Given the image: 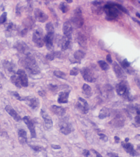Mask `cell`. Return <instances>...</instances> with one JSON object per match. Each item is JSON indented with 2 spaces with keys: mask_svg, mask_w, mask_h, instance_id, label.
I'll return each mask as SVG.
<instances>
[{
  "mask_svg": "<svg viewBox=\"0 0 140 157\" xmlns=\"http://www.w3.org/2000/svg\"><path fill=\"white\" fill-rule=\"evenodd\" d=\"M70 92V91H67L60 92L58 95V102L60 104H65L68 102V99Z\"/></svg>",
  "mask_w": 140,
  "mask_h": 157,
  "instance_id": "cell-18",
  "label": "cell"
},
{
  "mask_svg": "<svg viewBox=\"0 0 140 157\" xmlns=\"http://www.w3.org/2000/svg\"><path fill=\"white\" fill-rule=\"evenodd\" d=\"M113 70L117 77L121 80H125L126 78L125 73L123 69L117 62H115L113 64Z\"/></svg>",
  "mask_w": 140,
  "mask_h": 157,
  "instance_id": "cell-10",
  "label": "cell"
},
{
  "mask_svg": "<svg viewBox=\"0 0 140 157\" xmlns=\"http://www.w3.org/2000/svg\"><path fill=\"white\" fill-rule=\"evenodd\" d=\"M80 73L85 81L88 82H95L96 81V76L94 71L88 67H83L80 70Z\"/></svg>",
  "mask_w": 140,
  "mask_h": 157,
  "instance_id": "cell-5",
  "label": "cell"
},
{
  "mask_svg": "<svg viewBox=\"0 0 140 157\" xmlns=\"http://www.w3.org/2000/svg\"><path fill=\"white\" fill-rule=\"evenodd\" d=\"M17 75L19 79L22 87H27L28 85V78L25 71L24 70L19 69L17 72Z\"/></svg>",
  "mask_w": 140,
  "mask_h": 157,
  "instance_id": "cell-9",
  "label": "cell"
},
{
  "mask_svg": "<svg viewBox=\"0 0 140 157\" xmlns=\"http://www.w3.org/2000/svg\"><path fill=\"white\" fill-rule=\"evenodd\" d=\"M35 18L40 23H45L48 19V16L42 10L37 8L34 11Z\"/></svg>",
  "mask_w": 140,
  "mask_h": 157,
  "instance_id": "cell-11",
  "label": "cell"
},
{
  "mask_svg": "<svg viewBox=\"0 0 140 157\" xmlns=\"http://www.w3.org/2000/svg\"><path fill=\"white\" fill-rule=\"evenodd\" d=\"M83 155L85 157H93L92 156L90 153V151L87 150H85L83 151Z\"/></svg>",
  "mask_w": 140,
  "mask_h": 157,
  "instance_id": "cell-45",
  "label": "cell"
},
{
  "mask_svg": "<svg viewBox=\"0 0 140 157\" xmlns=\"http://www.w3.org/2000/svg\"><path fill=\"white\" fill-rule=\"evenodd\" d=\"M79 72V69L77 67H74L72 70L70 71V74L72 76H77Z\"/></svg>",
  "mask_w": 140,
  "mask_h": 157,
  "instance_id": "cell-39",
  "label": "cell"
},
{
  "mask_svg": "<svg viewBox=\"0 0 140 157\" xmlns=\"http://www.w3.org/2000/svg\"><path fill=\"white\" fill-rule=\"evenodd\" d=\"M140 116H138H138H136V117H135V121H136V123L139 125H139H140Z\"/></svg>",
  "mask_w": 140,
  "mask_h": 157,
  "instance_id": "cell-48",
  "label": "cell"
},
{
  "mask_svg": "<svg viewBox=\"0 0 140 157\" xmlns=\"http://www.w3.org/2000/svg\"><path fill=\"white\" fill-rule=\"evenodd\" d=\"M136 16H137V17H139V18H140V13H139V12H136Z\"/></svg>",
  "mask_w": 140,
  "mask_h": 157,
  "instance_id": "cell-57",
  "label": "cell"
},
{
  "mask_svg": "<svg viewBox=\"0 0 140 157\" xmlns=\"http://www.w3.org/2000/svg\"><path fill=\"white\" fill-rule=\"evenodd\" d=\"M23 119L30 130V132L31 133V137L35 138L37 137V134H36V131L35 129V124L34 121L28 116H25Z\"/></svg>",
  "mask_w": 140,
  "mask_h": 157,
  "instance_id": "cell-8",
  "label": "cell"
},
{
  "mask_svg": "<svg viewBox=\"0 0 140 157\" xmlns=\"http://www.w3.org/2000/svg\"><path fill=\"white\" fill-rule=\"evenodd\" d=\"M77 41L79 44L83 48H85L87 45V39L84 35L81 33H79L77 37Z\"/></svg>",
  "mask_w": 140,
  "mask_h": 157,
  "instance_id": "cell-26",
  "label": "cell"
},
{
  "mask_svg": "<svg viewBox=\"0 0 140 157\" xmlns=\"http://www.w3.org/2000/svg\"><path fill=\"white\" fill-rule=\"evenodd\" d=\"M51 146H52V148H53L54 149H55V150L60 149L61 148V147L59 145H55V144H52Z\"/></svg>",
  "mask_w": 140,
  "mask_h": 157,
  "instance_id": "cell-52",
  "label": "cell"
},
{
  "mask_svg": "<svg viewBox=\"0 0 140 157\" xmlns=\"http://www.w3.org/2000/svg\"><path fill=\"white\" fill-rule=\"evenodd\" d=\"M7 13L6 12H4L2 14L0 17V24H3L6 22L7 19Z\"/></svg>",
  "mask_w": 140,
  "mask_h": 157,
  "instance_id": "cell-40",
  "label": "cell"
},
{
  "mask_svg": "<svg viewBox=\"0 0 140 157\" xmlns=\"http://www.w3.org/2000/svg\"><path fill=\"white\" fill-rule=\"evenodd\" d=\"M92 9L93 12L97 15L101 14L103 13L104 11L103 7L101 6V5H93Z\"/></svg>",
  "mask_w": 140,
  "mask_h": 157,
  "instance_id": "cell-31",
  "label": "cell"
},
{
  "mask_svg": "<svg viewBox=\"0 0 140 157\" xmlns=\"http://www.w3.org/2000/svg\"><path fill=\"white\" fill-rule=\"evenodd\" d=\"M135 81L136 82V85H138L139 88H140V79H139V78H135Z\"/></svg>",
  "mask_w": 140,
  "mask_h": 157,
  "instance_id": "cell-54",
  "label": "cell"
},
{
  "mask_svg": "<svg viewBox=\"0 0 140 157\" xmlns=\"http://www.w3.org/2000/svg\"><path fill=\"white\" fill-rule=\"evenodd\" d=\"M71 39H69L68 38L65 37H62V39H60L59 41V44H60L62 51H65L67 49H68L69 48L70 44Z\"/></svg>",
  "mask_w": 140,
  "mask_h": 157,
  "instance_id": "cell-20",
  "label": "cell"
},
{
  "mask_svg": "<svg viewBox=\"0 0 140 157\" xmlns=\"http://www.w3.org/2000/svg\"><path fill=\"white\" fill-rule=\"evenodd\" d=\"M1 85L0 84V89H1Z\"/></svg>",
  "mask_w": 140,
  "mask_h": 157,
  "instance_id": "cell-60",
  "label": "cell"
},
{
  "mask_svg": "<svg viewBox=\"0 0 140 157\" xmlns=\"http://www.w3.org/2000/svg\"><path fill=\"white\" fill-rule=\"evenodd\" d=\"M63 33L65 37L71 39H72V34L73 32V27L71 23L69 21H66L63 23L62 28Z\"/></svg>",
  "mask_w": 140,
  "mask_h": 157,
  "instance_id": "cell-12",
  "label": "cell"
},
{
  "mask_svg": "<svg viewBox=\"0 0 140 157\" xmlns=\"http://www.w3.org/2000/svg\"><path fill=\"white\" fill-rule=\"evenodd\" d=\"M71 21L74 26L78 28H80L83 25L84 19L83 17L82 10L80 8H77L75 10Z\"/></svg>",
  "mask_w": 140,
  "mask_h": 157,
  "instance_id": "cell-4",
  "label": "cell"
},
{
  "mask_svg": "<svg viewBox=\"0 0 140 157\" xmlns=\"http://www.w3.org/2000/svg\"><path fill=\"white\" fill-rule=\"evenodd\" d=\"M98 64L102 70H104V71H108L110 68L108 64H107V63L103 60L98 61Z\"/></svg>",
  "mask_w": 140,
  "mask_h": 157,
  "instance_id": "cell-33",
  "label": "cell"
},
{
  "mask_svg": "<svg viewBox=\"0 0 140 157\" xmlns=\"http://www.w3.org/2000/svg\"><path fill=\"white\" fill-rule=\"evenodd\" d=\"M99 45L100 46V48H101V49H103L104 47V43L103 41L102 40H99Z\"/></svg>",
  "mask_w": 140,
  "mask_h": 157,
  "instance_id": "cell-47",
  "label": "cell"
},
{
  "mask_svg": "<svg viewBox=\"0 0 140 157\" xmlns=\"http://www.w3.org/2000/svg\"><path fill=\"white\" fill-rule=\"evenodd\" d=\"M44 37L43 31L42 28H37L33 33V41L39 48H42L44 45Z\"/></svg>",
  "mask_w": 140,
  "mask_h": 157,
  "instance_id": "cell-6",
  "label": "cell"
},
{
  "mask_svg": "<svg viewBox=\"0 0 140 157\" xmlns=\"http://www.w3.org/2000/svg\"><path fill=\"white\" fill-rule=\"evenodd\" d=\"M83 93L84 95L86 96H88V97L91 96L92 95V89L90 85H88L87 84H84L83 85Z\"/></svg>",
  "mask_w": 140,
  "mask_h": 157,
  "instance_id": "cell-30",
  "label": "cell"
},
{
  "mask_svg": "<svg viewBox=\"0 0 140 157\" xmlns=\"http://www.w3.org/2000/svg\"><path fill=\"white\" fill-rule=\"evenodd\" d=\"M122 146H123L125 151H126L127 153H129L132 156H136L139 155V153H137L134 148V146L132 144L127 142H122Z\"/></svg>",
  "mask_w": 140,
  "mask_h": 157,
  "instance_id": "cell-15",
  "label": "cell"
},
{
  "mask_svg": "<svg viewBox=\"0 0 140 157\" xmlns=\"http://www.w3.org/2000/svg\"><path fill=\"white\" fill-rule=\"evenodd\" d=\"M51 110L55 114L58 116L62 117L65 115V110L62 106H57L55 105H52L51 107Z\"/></svg>",
  "mask_w": 140,
  "mask_h": 157,
  "instance_id": "cell-21",
  "label": "cell"
},
{
  "mask_svg": "<svg viewBox=\"0 0 140 157\" xmlns=\"http://www.w3.org/2000/svg\"><path fill=\"white\" fill-rule=\"evenodd\" d=\"M10 80L11 81L12 83L16 85V87H19V88H21L22 87L21 83L19 82V79L18 78L17 75H14L12 76Z\"/></svg>",
  "mask_w": 140,
  "mask_h": 157,
  "instance_id": "cell-32",
  "label": "cell"
},
{
  "mask_svg": "<svg viewBox=\"0 0 140 157\" xmlns=\"http://www.w3.org/2000/svg\"><path fill=\"white\" fill-rule=\"evenodd\" d=\"M115 142L116 143H119V141H120V138L118 136H115Z\"/></svg>",
  "mask_w": 140,
  "mask_h": 157,
  "instance_id": "cell-55",
  "label": "cell"
},
{
  "mask_svg": "<svg viewBox=\"0 0 140 157\" xmlns=\"http://www.w3.org/2000/svg\"><path fill=\"white\" fill-rule=\"evenodd\" d=\"M60 125V131L63 134H69L73 131V127L72 125L67 121H62Z\"/></svg>",
  "mask_w": 140,
  "mask_h": 157,
  "instance_id": "cell-14",
  "label": "cell"
},
{
  "mask_svg": "<svg viewBox=\"0 0 140 157\" xmlns=\"http://www.w3.org/2000/svg\"><path fill=\"white\" fill-rule=\"evenodd\" d=\"M28 30L27 28H24L23 30L21 31V35L22 36H24L26 35L27 34V32H28Z\"/></svg>",
  "mask_w": 140,
  "mask_h": 157,
  "instance_id": "cell-50",
  "label": "cell"
},
{
  "mask_svg": "<svg viewBox=\"0 0 140 157\" xmlns=\"http://www.w3.org/2000/svg\"><path fill=\"white\" fill-rule=\"evenodd\" d=\"M132 19H133V21H134L135 22H136V23H138V24H139V25H140V21H138V19H136V18H134V17H132Z\"/></svg>",
  "mask_w": 140,
  "mask_h": 157,
  "instance_id": "cell-56",
  "label": "cell"
},
{
  "mask_svg": "<svg viewBox=\"0 0 140 157\" xmlns=\"http://www.w3.org/2000/svg\"><path fill=\"white\" fill-rule=\"evenodd\" d=\"M108 155L109 157H119V156L118 155V154L113 153H108Z\"/></svg>",
  "mask_w": 140,
  "mask_h": 157,
  "instance_id": "cell-49",
  "label": "cell"
},
{
  "mask_svg": "<svg viewBox=\"0 0 140 157\" xmlns=\"http://www.w3.org/2000/svg\"><path fill=\"white\" fill-rule=\"evenodd\" d=\"M28 105H29L32 109H37L39 105V99L35 97H25V100Z\"/></svg>",
  "mask_w": 140,
  "mask_h": 157,
  "instance_id": "cell-13",
  "label": "cell"
},
{
  "mask_svg": "<svg viewBox=\"0 0 140 157\" xmlns=\"http://www.w3.org/2000/svg\"><path fill=\"white\" fill-rule=\"evenodd\" d=\"M92 151H93L94 153H95V155H96V157H103L102 156V155H100V153H99L98 152L95 151V150H92Z\"/></svg>",
  "mask_w": 140,
  "mask_h": 157,
  "instance_id": "cell-53",
  "label": "cell"
},
{
  "mask_svg": "<svg viewBox=\"0 0 140 157\" xmlns=\"http://www.w3.org/2000/svg\"><path fill=\"white\" fill-rule=\"evenodd\" d=\"M61 53L60 51H56V52H51L50 53H48L47 55L46 58L47 60L49 61H53L54 60L55 58H60L61 57Z\"/></svg>",
  "mask_w": 140,
  "mask_h": 157,
  "instance_id": "cell-27",
  "label": "cell"
},
{
  "mask_svg": "<svg viewBox=\"0 0 140 157\" xmlns=\"http://www.w3.org/2000/svg\"><path fill=\"white\" fill-rule=\"evenodd\" d=\"M106 60H107L108 62L110 63V64H112V63H113V60H112V58H111V55H106Z\"/></svg>",
  "mask_w": 140,
  "mask_h": 157,
  "instance_id": "cell-46",
  "label": "cell"
},
{
  "mask_svg": "<svg viewBox=\"0 0 140 157\" xmlns=\"http://www.w3.org/2000/svg\"><path fill=\"white\" fill-rule=\"evenodd\" d=\"M111 115V112L108 108L104 107L100 110L99 114V117L100 119H104L106 117H108Z\"/></svg>",
  "mask_w": 140,
  "mask_h": 157,
  "instance_id": "cell-29",
  "label": "cell"
},
{
  "mask_svg": "<svg viewBox=\"0 0 140 157\" xmlns=\"http://www.w3.org/2000/svg\"><path fill=\"white\" fill-rule=\"evenodd\" d=\"M98 135H99V136H100V138L102 140H103V141H105V142L108 141V137L106 135L104 134L103 133H99Z\"/></svg>",
  "mask_w": 140,
  "mask_h": 157,
  "instance_id": "cell-42",
  "label": "cell"
},
{
  "mask_svg": "<svg viewBox=\"0 0 140 157\" xmlns=\"http://www.w3.org/2000/svg\"><path fill=\"white\" fill-rule=\"evenodd\" d=\"M16 48L17 49V50L21 53H25L26 51H27V49L28 48V47L27 46V45L24 43V42H19V43H17V45L16 46Z\"/></svg>",
  "mask_w": 140,
  "mask_h": 157,
  "instance_id": "cell-28",
  "label": "cell"
},
{
  "mask_svg": "<svg viewBox=\"0 0 140 157\" xmlns=\"http://www.w3.org/2000/svg\"><path fill=\"white\" fill-rule=\"evenodd\" d=\"M39 95H40V96L44 97L46 95V92L44 91H39L38 92Z\"/></svg>",
  "mask_w": 140,
  "mask_h": 157,
  "instance_id": "cell-51",
  "label": "cell"
},
{
  "mask_svg": "<svg viewBox=\"0 0 140 157\" xmlns=\"http://www.w3.org/2000/svg\"><path fill=\"white\" fill-rule=\"evenodd\" d=\"M6 68H7L8 71L10 72L14 71V67H12V65L10 63L8 62L7 64H5Z\"/></svg>",
  "mask_w": 140,
  "mask_h": 157,
  "instance_id": "cell-43",
  "label": "cell"
},
{
  "mask_svg": "<svg viewBox=\"0 0 140 157\" xmlns=\"http://www.w3.org/2000/svg\"><path fill=\"white\" fill-rule=\"evenodd\" d=\"M121 65L122 67L129 74H132L133 73H134V70L131 67V63L127 61L126 59H124L121 62Z\"/></svg>",
  "mask_w": 140,
  "mask_h": 157,
  "instance_id": "cell-22",
  "label": "cell"
},
{
  "mask_svg": "<svg viewBox=\"0 0 140 157\" xmlns=\"http://www.w3.org/2000/svg\"><path fill=\"white\" fill-rule=\"evenodd\" d=\"M66 1H67V2L68 3H71L73 2V1H72V0H67Z\"/></svg>",
  "mask_w": 140,
  "mask_h": 157,
  "instance_id": "cell-58",
  "label": "cell"
},
{
  "mask_svg": "<svg viewBox=\"0 0 140 157\" xmlns=\"http://www.w3.org/2000/svg\"><path fill=\"white\" fill-rule=\"evenodd\" d=\"M41 115L42 116L43 119L44 120L45 126L47 129H49L53 126V121L51 118L49 116L46 112L43 110H41Z\"/></svg>",
  "mask_w": 140,
  "mask_h": 157,
  "instance_id": "cell-16",
  "label": "cell"
},
{
  "mask_svg": "<svg viewBox=\"0 0 140 157\" xmlns=\"http://www.w3.org/2000/svg\"><path fill=\"white\" fill-rule=\"evenodd\" d=\"M18 136L19 142L22 144H25L27 142V133L23 129H20L18 131Z\"/></svg>",
  "mask_w": 140,
  "mask_h": 157,
  "instance_id": "cell-25",
  "label": "cell"
},
{
  "mask_svg": "<svg viewBox=\"0 0 140 157\" xmlns=\"http://www.w3.org/2000/svg\"><path fill=\"white\" fill-rule=\"evenodd\" d=\"M53 74H54V75L56 77L60 78V79H62V80L66 79V74L64 72L60 71V70L54 71Z\"/></svg>",
  "mask_w": 140,
  "mask_h": 157,
  "instance_id": "cell-36",
  "label": "cell"
},
{
  "mask_svg": "<svg viewBox=\"0 0 140 157\" xmlns=\"http://www.w3.org/2000/svg\"><path fill=\"white\" fill-rule=\"evenodd\" d=\"M76 108L81 113L88 114L89 111V106L86 101L83 98H79L76 105Z\"/></svg>",
  "mask_w": 140,
  "mask_h": 157,
  "instance_id": "cell-7",
  "label": "cell"
},
{
  "mask_svg": "<svg viewBox=\"0 0 140 157\" xmlns=\"http://www.w3.org/2000/svg\"><path fill=\"white\" fill-rule=\"evenodd\" d=\"M54 34H48L44 37V43L46 46L48 50H51L53 47V39Z\"/></svg>",
  "mask_w": 140,
  "mask_h": 157,
  "instance_id": "cell-17",
  "label": "cell"
},
{
  "mask_svg": "<svg viewBox=\"0 0 140 157\" xmlns=\"http://www.w3.org/2000/svg\"><path fill=\"white\" fill-rule=\"evenodd\" d=\"M85 56V53L80 50H78L75 51L73 55V57L75 59V63H77L79 64H80L81 60L83 59Z\"/></svg>",
  "mask_w": 140,
  "mask_h": 157,
  "instance_id": "cell-24",
  "label": "cell"
},
{
  "mask_svg": "<svg viewBox=\"0 0 140 157\" xmlns=\"http://www.w3.org/2000/svg\"><path fill=\"white\" fill-rule=\"evenodd\" d=\"M103 10L106 14V19L108 21H115L121 14L113 3H108L104 6Z\"/></svg>",
  "mask_w": 140,
  "mask_h": 157,
  "instance_id": "cell-2",
  "label": "cell"
},
{
  "mask_svg": "<svg viewBox=\"0 0 140 157\" xmlns=\"http://www.w3.org/2000/svg\"><path fill=\"white\" fill-rule=\"evenodd\" d=\"M60 8L63 13H67L70 9V7L65 2H62L60 5Z\"/></svg>",
  "mask_w": 140,
  "mask_h": 157,
  "instance_id": "cell-34",
  "label": "cell"
},
{
  "mask_svg": "<svg viewBox=\"0 0 140 157\" xmlns=\"http://www.w3.org/2000/svg\"><path fill=\"white\" fill-rule=\"evenodd\" d=\"M116 90L118 95L120 96L124 97L126 99L131 101L132 98L130 92V87L129 83L125 80H122V82L117 84L116 87Z\"/></svg>",
  "mask_w": 140,
  "mask_h": 157,
  "instance_id": "cell-3",
  "label": "cell"
},
{
  "mask_svg": "<svg viewBox=\"0 0 140 157\" xmlns=\"http://www.w3.org/2000/svg\"><path fill=\"white\" fill-rule=\"evenodd\" d=\"M21 64L31 74L35 75L40 73V69L34 57L30 53L26 54L25 58L22 59Z\"/></svg>",
  "mask_w": 140,
  "mask_h": 157,
  "instance_id": "cell-1",
  "label": "cell"
},
{
  "mask_svg": "<svg viewBox=\"0 0 140 157\" xmlns=\"http://www.w3.org/2000/svg\"><path fill=\"white\" fill-rule=\"evenodd\" d=\"M111 122H113V126H117L118 127L122 126L123 125V122L122 121V120L120 119V117H117L113 121H112Z\"/></svg>",
  "mask_w": 140,
  "mask_h": 157,
  "instance_id": "cell-37",
  "label": "cell"
},
{
  "mask_svg": "<svg viewBox=\"0 0 140 157\" xmlns=\"http://www.w3.org/2000/svg\"><path fill=\"white\" fill-rule=\"evenodd\" d=\"M31 147L33 150H34V151H40L43 150V148L42 147H40L39 146H31Z\"/></svg>",
  "mask_w": 140,
  "mask_h": 157,
  "instance_id": "cell-44",
  "label": "cell"
},
{
  "mask_svg": "<svg viewBox=\"0 0 140 157\" xmlns=\"http://www.w3.org/2000/svg\"><path fill=\"white\" fill-rule=\"evenodd\" d=\"M23 23L25 28H27V30L31 29L34 26L35 21L32 17L29 16L24 19Z\"/></svg>",
  "mask_w": 140,
  "mask_h": 157,
  "instance_id": "cell-23",
  "label": "cell"
},
{
  "mask_svg": "<svg viewBox=\"0 0 140 157\" xmlns=\"http://www.w3.org/2000/svg\"><path fill=\"white\" fill-rule=\"evenodd\" d=\"M12 95H13L14 97H15L17 100L19 101L24 100L25 98H22L21 97L19 96V94L17 92H12Z\"/></svg>",
  "mask_w": 140,
  "mask_h": 157,
  "instance_id": "cell-41",
  "label": "cell"
},
{
  "mask_svg": "<svg viewBox=\"0 0 140 157\" xmlns=\"http://www.w3.org/2000/svg\"><path fill=\"white\" fill-rule=\"evenodd\" d=\"M129 139L128 138H126L125 139V142H127L128 141H129Z\"/></svg>",
  "mask_w": 140,
  "mask_h": 157,
  "instance_id": "cell-59",
  "label": "cell"
},
{
  "mask_svg": "<svg viewBox=\"0 0 140 157\" xmlns=\"http://www.w3.org/2000/svg\"><path fill=\"white\" fill-rule=\"evenodd\" d=\"M5 110L6 112H8V114L11 116L12 117L14 118V119L16 121H19L21 120V117L19 114H17V112L15 111V110L10 105H7L5 107Z\"/></svg>",
  "mask_w": 140,
  "mask_h": 157,
  "instance_id": "cell-19",
  "label": "cell"
},
{
  "mask_svg": "<svg viewBox=\"0 0 140 157\" xmlns=\"http://www.w3.org/2000/svg\"><path fill=\"white\" fill-rule=\"evenodd\" d=\"M46 30L48 34H54V26L51 22L47 23L46 25Z\"/></svg>",
  "mask_w": 140,
  "mask_h": 157,
  "instance_id": "cell-35",
  "label": "cell"
},
{
  "mask_svg": "<svg viewBox=\"0 0 140 157\" xmlns=\"http://www.w3.org/2000/svg\"><path fill=\"white\" fill-rule=\"evenodd\" d=\"M116 7L120 11L123 12L124 13L127 14H129V11H127V10L123 6H122L121 5H120L119 4H116V3H114Z\"/></svg>",
  "mask_w": 140,
  "mask_h": 157,
  "instance_id": "cell-38",
  "label": "cell"
}]
</instances>
